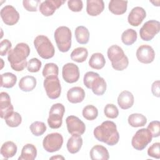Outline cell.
I'll use <instances>...</instances> for the list:
<instances>
[{
    "label": "cell",
    "instance_id": "cell-1",
    "mask_svg": "<svg viewBox=\"0 0 160 160\" xmlns=\"http://www.w3.org/2000/svg\"><path fill=\"white\" fill-rule=\"evenodd\" d=\"M95 138L109 146L116 144L119 140V134L116 124L111 121H105L95 128L93 131Z\"/></svg>",
    "mask_w": 160,
    "mask_h": 160
},
{
    "label": "cell",
    "instance_id": "cell-2",
    "mask_svg": "<svg viewBox=\"0 0 160 160\" xmlns=\"http://www.w3.org/2000/svg\"><path fill=\"white\" fill-rule=\"evenodd\" d=\"M30 54L28 44L19 42L11 49L8 54V60L11 68L16 71H22L28 65L27 58Z\"/></svg>",
    "mask_w": 160,
    "mask_h": 160
},
{
    "label": "cell",
    "instance_id": "cell-3",
    "mask_svg": "<svg viewBox=\"0 0 160 160\" xmlns=\"http://www.w3.org/2000/svg\"><path fill=\"white\" fill-rule=\"evenodd\" d=\"M107 55L114 69L121 71L128 68L129 65L128 58L120 46L116 44L111 46L108 49Z\"/></svg>",
    "mask_w": 160,
    "mask_h": 160
},
{
    "label": "cell",
    "instance_id": "cell-4",
    "mask_svg": "<svg viewBox=\"0 0 160 160\" xmlns=\"http://www.w3.org/2000/svg\"><path fill=\"white\" fill-rule=\"evenodd\" d=\"M84 86L91 89L92 92L97 96H102L106 91L107 84L104 79L101 77L98 73L89 71L87 72L83 78Z\"/></svg>",
    "mask_w": 160,
    "mask_h": 160
},
{
    "label": "cell",
    "instance_id": "cell-5",
    "mask_svg": "<svg viewBox=\"0 0 160 160\" xmlns=\"http://www.w3.org/2000/svg\"><path fill=\"white\" fill-rule=\"evenodd\" d=\"M34 46L39 56L44 59L52 58L55 53L53 44L44 35H38L34 40Z\"/></svg>",
    "mask_w": 160,
    "mask_h": 160
},
{
    "label": "cell",
    "instance_id": "cell-6",
    "mask_svg": "<svg viewBox=\"0 0 160 160\" xmlns=\"http://www.w3.org/2000/svg\"><path fill=\"white\" fill-rule=\"evenodd\" d=\"M54 39L58 49L62 52L69 51L71 47L72 32L67 26H59L54 31Z\"/></svg>",
    "mask_w": 160,
    "mask_h": 160
},
{
    "label": "cell",
    "instance_id": "cell-7",
    "mask_svg": "<svg viewBox=\"0 0 160 160\" xmlns=\"http://www.w3.org/2000/svg\"><path fill=\"white\" fill-rule=\"evenodd\" d=\"M65 112V108L61 103L54 104L50 108L48 124L51 129L59 128L62 123V118Z\"/></svg>",
    "mask_w": 160,
    "mask_h": 160
},
{
    "label": "cell",
    "instance_id": "cell-8",
    "mask_svg": "<svg viewBox=\"0 0 160 160\" xmlns=\"http://www.w3.org/2000/svg\"><path fill=\"white\" fill-rule=\"evenodd\" d=\"M43 86L49 98L56 99L60 96L61 93V86L58 76H53L45 78Z\"/></svg>",
    "mask_w": 160,
    "mask_h": 160
},
{
    "label": "cell",
    "instance_id": "cell-9",
    "mask_svg": "<svg viewBox=\"0 0 160 160\" xmlns=\"http://www.w3.org/2000/svg\"><path fill=\"white\" fill-rule=\"evenodd\" d=\"M152 136L147 128L138 130L132 138V146L138 151L143 150L152 141Z\"/></svg>",
    "mask_w": 160,
    "mask_h": 160
},
{
    "label": "cell",
    "instance_id": "cell-10",
    "mask_svg": "<svg viewBox=\"0 0 160 160\" xmlns=\"http://www.w3.org/2000/svg\"><path fill=\"white\" fill-rule=\"evenodd\" d=\"M63 144V137L58 132H52L46 135L42 141V146L45 151L54 152L59 151Z\"/></svg>",
    "mask_w": 160,
    "mask_h": 160
},
{
    "label": "cell",
    "instance_id": "cell-11",
    "mask_svg": "<svg viewBox=\"0 0 160 160\" xmlns=\"http://www.w3.org/2000/svg\"><path fill=\"white\" fill-rule=\"evenodd\" d=\"M160 31V22L156 20L146 21L139 30L140 38L144 41L152 40Z\"/></svg>",
    "mask_w": 160,
    "mask_h": 160
},
{
    "label": "cell",
    "instance_id": "cell-12",
    "mask_svg": "<svg viewBox=\"0 0 160 160\" xmlns=\"http://www.w3.org/2000/svg\"><path fill=\"white\" fill-rule=\"evenodd\" d=\"M67 129L71 135H82L86 131L85 124L77 116L71 115L66 118Z\"/></svg>",
    "mask_w": 160,
    "mask_h": 160
},
{
    "label": "cell",
    "instance_id": "cell-13",
    "mask_svg": "<svg viewBox=\"0 0 160 160\" xmlns=\"http://www.w3.org/2000/svg\"><path fill=\"white\" fill-rule=\"evenodd\" d=\"M0 14L3 22L8 26L16 24L19 19V12L11 5H6L3 7L1 10Z\"/></svg>",
    "mask_w": 160,
    "mask_h": 160
},
{
    "label": "cell",
    "instance_id": "cell-14",
    "mask_svg": "<svg viewBox=\"0 0 160 160\" xmlns=\"http://www.w3.org/2000/svg\"><path fill=\"white\" fill-rule=\"evenodd\" d=\"M80 72L78 66L72 62L65 64L62 68V76L68 83H74L78 81Z\"/></svg>",
    "mask_w": 160,
    "mask_h": 160
},
{
    "label": "cell",
    "instance_id": "cell-15",
    "mask_svg": "<svg viewBox=\"0 0 160 160\" xmlns=\"http://www.w3.org/2000/svg\"><path fill=\"white\" fill-rule=\"evenodd\" d=\"M136 56L140 62L149 64L154 60L155 52L150 45L142 44L138 48Z\"/></svg>",
    "mask_w": 160,
    "mask_h": 160
},
{
    "label": "cell",
    "instance_id": "cell-16",
    "mask_svg": "<svg viewBox=\"0 0 160 160\" xmlns=\"http://www.w3.org/2000/svg\"><path fill=\"white\" fill-rule=\"evenodd\" d=\"M64 2L61 0H46L40 4L39 11L44 16H52Z\"/></svg>",
    "mask_w": 160,
    "mask_h": 160
},
{
    "label": "cell",
    "instance_id": "cell-17",
    "mask_svg": "<svg viewBox=\"0 0 160 160\" xmlns=\"http://www.w3.org/2000/svg\"><path fill=\"white\" fill-rule=\"evenodd\" d=\"M146 17V12L144 8L139 6L133 8L128 17V23L132 26H139Z\"/></svg>",
    "mask_w": 160,
    "mask_h": 160
},
{
    "label": "cell",
    "instance_id": "cell-18",
    "mask_svg": "<svg viewBox=\"0 0 160 160\" xmlns=\"http://www.w3.org/2000/svg\"><path fill=\"white\" fill-rule=\"evenodd\" d=\"M14 108L11 102V98L6 92L0 93V116L4 119L8 114L12 112Z\"/></svg>",
    "mask_w": 160,
    "mask_h": 160
},
{
    "label": "cell",
    "instance_id": "cell-19",
    "mask_svg": "<svg viewBox=\"0 0 160 160\" xmlns=\"http://www.w3.org/2000/svg\"><path fill=\"white\" fill-rule=\"evenodd\" d=\"M85 95V91L82 88L79 86H75L71 88L68 91L67 99L71 103H80L84 99Z\"/></svg>",
    "mask_w": 160,
    "mask_h": 160
},
{
    "label": "cell",
    "instance_id": "cell-20",
    "mask_svg": "<svg viewBox=\"0 0 160 160\" xmlns=\"http://www.w3.org/2000/svg\"><path fill=\"white\" fill-rule=\"evenodd\" d=\"M104 9V3L102 0H87L86 12L91 16L99 15Z\"/></svg>",
    "mask_w": 160,
    "mask_h": 160
},
{
    "label": "cell",
    "instance_id": "cell-21",
    "mask_svg": "<svg viewBox=\"0 0 160 160\" xmlns=\"http://www.w3.org/2000/svg\"><path fill=\"white\" fill-rule=\"evenodd\" d=\"M134 102L133 94L128 91H122L118 97V104L122 109H128L131 108Z\"/></svg>",
    "mask_w": 160,
    "mask_h": 160
},
{
    "label": "cell",
    "instance_id": "cell-22",
    "mask_svg": "<svg viewBox=\"0 0 160 160\" xmlns=\"http://www.w3.org/2000/svg\"><path fill=\"white\" fill-rule=\"evenodd\" d=\"M89 155L92 160H108L109 158L107 148L99 144L95 145L91 148Z\"/></svg>",
    "mask_w": 160,
    "mask_h": 160
},
{
    "label": "cell",
    "instance_id": "cell-23",
    "mask_svg": "<svg viewBox=\"0 0 160 160\" xmlns=\"http://www.w3.org/2000/svg\"><path fill=\"white\" fill-rule=\"evenodd\" d=\"M128 1L122 0H111L109 2L108 9L115 15H121L127 11Z\"/></svg>",
    "mask_w": 160,
    "mask_h": 160
},
{
    "label": "cell",
    "instance_id": "cell-24",
    "mask_svg": "<svg viewBox=\"0 0 160 160\" xmlns=\"http://www.w3.org/2000/svg\"><path fill=\"white\" fill-rule=\"evenodd\" d=\"M82 138L81 135H72L68 140L66 147L69 152L76 154L79 151L82 146Z\"/></svg>",
    "mask_w": 160,
    "mask_h": 160
},
{
    "label": "cell",
    "instance_id": "cell-25",
    "mask_svg": "<svg viewBox=\"0 0 160 160\" xmlns=\"http://www.w3.org/2000/svg\"><path fill=\"white\" fill-rule=\"evenodd\" d=\"M37 156V149L32 144H25L21 150L19 160H34Z\"/></svg>",
    "mask_w": 160,
    "mask_h": 160
},
{
    "label": "cell",
    "instance_id": "cell-26",
    "mask_svg": "<svg viewBox=\"0 0 160 160\" xmlns=\"http://www.w3.org/2000/svg\"><path fill=\"white\" fill-rule=\"evenodd\" d=\"M36 79L32 76H25L21 78L19 82V88L24 92L32 91L36 86Z\"/></svg>",
    "mask_w": 160,
    "mask_h": 160
},
{
    "label": "cell",
    "instance_id": "cell-27",
    "mask_svg": "<svg viewBox=\"0 0 160 160\" xmlns=\"http://www.w3.org/2000/svg\"><path fill=\"white\" fill-rule=\"evenodd\" d=\"M18 147L16 144L11 141H6L2 144L1 147V154L5 158L9 159L12 158L17 152Z\"/></svg>",
    "mask_w": 160,
    "mask_h": 160
},
{
    "label": "cell",
    "instance_id": "cell-28",
    "mask_svg": "<svg viewBox=\"0 0 160 160\" xmlns=\"http://www.w3.org/2000/svg\"><path fill=\"white\" fill-rule=\"evenodd\" d=\"M88 63L91 68L99 70L105 66L106 59L102 53L95 52L91 55Z\"/></svg>",
    "mask_w": 160,
    "mask_h": 160
},
{
    "label": "cell",
    "instance_id": "cell-29",
    "mask_svg": "<svg viewBox=\"0 0 160 160\" xmlns=\"http://www.w3.org/2000/svg\"><path fill=\"white\" fill-rule=\"evenodd\" d=\"M77 42L81 44H86L89 40V31L87 28L83 26H78L74 31Z\"/></svg>",
    "mask_w": 160,
    "mask_h": 160
},
{
    "label": "cell",
    "instance_id": "cell-30",
    "mask_svg": "<svg viewBox=\"0 0 160 160\" xmlns=\"http://www.w3.org/2000/svg\"><path fill=\"white\" fill-rule=\"evenodd\" d=\"M128 124L133 128H139L145 126L147 123V118L140 113H133L129 116Z\"/></svg>",
    "mask_w": 160,
    "mask_h": 160
},
{
    "label": "cell",
    "instance_id": "cell-31",
    "mask_svg": "<svg viewBox=\"0 0 160 160\" xmlns=\"http://www.w3.org/2000/svg\"><path fill=\"white\" fill-rule=\"evenodd\" d=\"M88 56V51L86 48L78 47L71 53V59L78 63L84 62Z\"/></svg>",
    "mask_w": 160,
    "mask_h": 160
},
{
    "label": "cell",
    "instance_id": "cell-32",
    "mask_svg": "<svg viewBox=\"0 0 160 160\" xmlns=\"http://www.w3.org/2000/svg\"><path fill=\"white\" fill-rule=\"evenodd\" d=\"M17 76L12 72H4L1 75V87L12 88L16 84Z\"/></svg>",
    "mask_w": 160,
    "mask_h": 160
},
{
    "label": "cell",
    "instance_id": "cell-33",
    "mask_svg": "<svg viewBox=\"0 0 160 160\" xmlns=\"http://www.w3.org/2000/svg\"><path fill=\"white\" fill-rule=\"evenodd\" d=\"M138 38L137 32L133 29H128L121 34V41L126 46H131L134 44Z\"/></svg>",
    "mask_w": 160,
    "mask_h": 160
},
{
    "label": "cell",
    "instance_id": "cell-34",
    "mask_svg": "<svg viewBox=\"0 0 160 160\" xmlns=\"http://www.w3.org/2000/svg\"><path fill=\"white\" fill-rule=\"evenodd\" d=\"M6 124L11 128L18 127L22 122V117L18 112L12 111L4 119Z\"/></svg>",
    "mask_w": 160,
    "mask_h": 160
},
{
    "label": "cell",
    "instance_id": "cell-35",
    "mask_svg": "<svg viewBox=\"0 0 160 160\" xmlns=\"http://www.w3.org/2000/svg\"><path fill=\"white\" fill-rule=\"evenodd\" d=\"M82 114L86 119L88 121H92L97 118L98 116V110L94 106L89 104L83 108Z\"/></svg>",
    "mask_w": 160,
    "mask_h": 160
},
{
    "label": "cell",
    "instance_id": "cell-36",
    "mask_svg": "<svg viewBox=\"0 0 160 160\" xmlns=\"http://www.w3.org/2000/svg\"><path fill=\"white\" fill-rule=\"evenodd\" d=\"M32 134L35 136L42 135L46 131V126L44 122L41 121H34L29 126Z\"/></svg>",
    "mask_w": 160,
    "mask_h": 160
},
{
    "label": "cell",
    "instance_id": "cell-37",
    "mask_svg": "<svg viewBox=\"0 0 160 160\" xmlns=\"http://www.w3.org/2000/svg\"><path fill=\"white\" fill-rule=\"evenodd\" d=\"M59 74V68L58 65L53 62H49L44 65L42 74L44 78L49 76H58Z\"/></svg>",
    "mask_w": 160,
    "mask_h": 160
},
{
    "label": "cell",
    "instance_id": "cell-38",
    "mask_svg": "<svg viewBox=\"0 0 160 160\" xmlns=\"http://www.w3.org/2000/svg\"><path fill=\"white\" fill-rule=\"evenodd\" d=\"M105 116L110 119H115L119 115V110L116 105L113 104H107L104 109Z\"/></svg>",
    "mask_w": 160,
    "mask_h": 160
},
{
    "label": "cell",
    "instance_id": "cell-39",
    "mask_svg": "<svg viewBox=\"0 0 160 160\" xmlns=\"http://www.w3.org/2000/svg\"><path fill=\"white\" fill-rule=\"evenodd\" d=\"M41 65H42L41 61L38 58H34L31 59L28 62L27 69H28V71L30 72H37L40 70L41 68Z\"/></svg>",
    "mask_w": 160,
    "mask_h": 160
},
{
    "label": "cell",
    "instance_id": "cell-40",
    "mask_svg": "<svg viewBox=\"0 0 160 160\" xmlns=\"http://www.w3.org/2000/svg\"><path fill=\"white\" fill-rule=\"evenodd\" d=\"M39 4H41L39 0H24L22 1L24 8L29 12H36Z\"/></svg>",
    "mask_w": 160,
    "mask_h": 160
},
{
    "label": "cell",
    "instance_id": "cell-41",
    "mask_svg": "<svg viewBox=\"0 0 160 160\" xmlns=\"http://www.w3.org/2000/svg\"><path fill=\"white\" fill-rule=\"evenodd\" d=\"M147 129L151 132L152 138H158L160 135V122L159 121H151Z\"/></svg>",
    "mask_w": 160,
    "mask_h": 160
},
{
    "label": "cell",
    "instance_id": "cell-42",
    "mask_svg": "<svg viewBox=\"0 0 160 160\" xmlns=\"http://www.w3.org/2000/svg\"><path fill=\"white\" fill-rule=\"evenodd\" d=\"M160 143L154 142L153 143L148 149V155L156 159L160 158Z\"/></svg>",
    "mask_w": 160,
    "mask_h": 160
},
{
    "label": "cell",
    "instance_id": "cell-43",
    "mask_svg": "<svg viewBox=\"0 0 160 160\" xmlns=\"http://www.w3.org/2000/svg\"><path fill=\"white\" fill-rule=\"evenodd\" d=\"M68 6L72 12H80L83 8V3L81 0H69Z\"/></svg>",
    "mask_w": 160,
    "mask_h": 160
},
{
    "label": "cell",
    "instance_id": "cell-44",
    "mask_svg": "<svg viewBox=\"0 0 160 160\" xmlns=\"http://www.w3.org/2000/svg\"><path fill=\"white\" fill-rule=\"evenodd\" d=\"M12 44L11 41L7 39H5L0 42V55L4 56L11 49Z\"/></svg>",
    "mask_w": 160,
    "mask_h": 160
},
{
    "label": "cell",
    "instance_id": "cell-45",
    "mask_svg": "<svg viewBox=\"0 0 160 160\" xmlns=\"http://www.w3.org/2000/svg\"><path fill=\"white\" fill-rule=\"evenodd\" d=\"M159 80H157L156 81H154L152 84V86H151V91H152V94L157 97V98H159V91H160V89H159Z\"/></svg>",
    "mask_w": 160,
    "mask_h": 160
},
{
    "label": "cell",
    "instance_id": "cell-46",
    "mask_svg": "<svg viewBox=\"0 0 160 160\" xmlns=\"http://www.w3.org/2000/svg\"><path fill=\"white\" fill-rule=\"evenodd\" d=\"M49 159H64V158L61 155H59V154H57L56 156H52L49 158Z\"/></svg>",
    "mask_w": 160,
    "mask_h": 160
}]
</instances>
